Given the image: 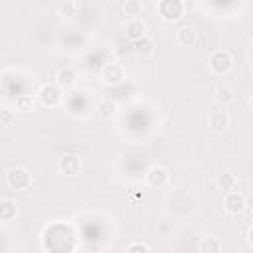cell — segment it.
Returning <instances> with one entry per match:
<instances>
[{
  "instance_id": "obj_11",
  "label": "cell",
  "mask_w": 253,
  "mask_h": 253,
  "mask_svg": "<svg viewBox=\"0 0 253 253\" xmlns=\"http://www.w3.org/2000/svg\"><path fill=\"white\" fill-rule=\"evenodd\" d=\"M213 101H215V105H217L219 109H225V107L233 105L235 93H233V89H231L229 85H219V87L215 89V93H213Z\"/></svg>"
},
{
  "instance_id": "obj_3",
  "label": "cell",
  "mask_w": 253,
  "mask_h": 253,
  "mask_svg": "<svg viewBox=\"0 0 253 253\" xmlns=\"http://www.w3.org/2000/svg\"><path fill=\"white\" fill-rule=\"evenodd\" d=\"M32 182V176H30V170L24 168V166H14L8 170L6 174V184L12 188V190H26Z\"/></svg>"
},
{
  "instance_id": "obj_15",
  "label": "cell",
  "mask_w": 253,
  "mask_h": 253,
  "mask_svg": "<svg viewBox=\"0 0 253 253\" xmlns=\"http://www.w3.org/2000/svg\"><path fill=\"white\" fill-rule=\"evenodd\" d=\"M18 215V204L10 198L0 200V221H12Z\"/></svg>"
},
{
  "instance_id": "obj_20",
  "label": "cell",
  "mask_w": 253,
  "mask_h": 253,
  "mask_svg": "<svg viewBox=\"0 0 253 253\" xmlns=\"http://www.w3.org/2000/svg\"><path fill=\"white\" fill-rule=\"evenodd\" d=\"M55 8H57V12H59L61 16H67V18H69V16H75V14H77L79 4L73 2V0H65V2H57Z\"/></svg>"
},
{
  "instance_id": "obj_4",
  "label": "cell",
  "mask_w": 253,
  "mask_h": 253,
  "mask_svg": "<svg viewBox=\"0 0 253 253\" xmlns=\"http://www.w3.org/2000/svg\"><path fill=\"white\" fill-rule=\"evenodd\" d=\"M184 8L186 6H184L182 0H162V2H158V14L166 22H174V20L182 18Z\"/></svg>"
},
{
  "instance_id": "obj_6",
  "label": "cell",
  "mask_w": 253,
  "mask_h": 253,
  "mask_svg": "<svg viewBox=\"0 0 253 253\" xmlns=\"http://www.w3.org/2000/svg\"><path fill=\"white\" fill-rule=\"evenodd\" d=\"M146 32H148V26H146V22H144L142 18H130V20H126L125 34H126V38H128L132 43L138 42V40H142V38L146 36Z\"/></svg>"
},
{
  "instance_id": "obj_16",
  "label": "cell",
  "mask_w": 253,
  "mask_h": 253,
  "mask_svg": "<svg viewBox=\"0 0 253 253\" xmlns=\"http://www.w3.org/2000/svg\"><path fill=\"white\" fill-rule=\"evenodd\" d=\"M221 241L217 235H204L200 239V253H219Z\"/></svg>"
},
{
  "instance_id": "obj_2",
  "label": "cell",
  "mask_w": 253,
  "mask_h": 253,
  "mask_svg": "<svg viewBox=\"0 0 253 253\" xmlns=\"http://www.w3.org/2000/svg\"><path fill=\"white\" fill-rule=\"evenodd\" d=\"M126 77V71H125V65L119 63V61H111V63H105V67L101 69V79L105 85H121Z\"/></svg>"
},
{
  "instance_id": "obj_12",
  "label": "cell",
  "mask_w": 253,
  "mask_h": 253,
  "mask_svg": "<svg viewBox=\"0 0 253 253\" xmlns=\"http://www.w3.org/2000/svg\"><path fill=\"white\" fill-rule=\"evenodd\" d=\"M59 170L65 176H77L79 170H81V160L73 154H65V156L59 158Z\"/></svg>"
},
{
  "instance_id": "obj_23",
  "label": "cell",
  "mask_w": 253,
  "mask_h": 253,
  "mask_svg": "<svg viewBox=\"0 0 253 253\" xmlns=\"http://www.w3.org/2000/svg\"><path fill=\"white\" fill-rule=\"evenodd\" d=\"M251 233H253V227L251 225H247V229H245V243L251 247V243H253V239H251Z\"/></svg>"
},
{
  "instance_id": "obj_22",
  "label": "cell",
  "mask_w": 253,
  "mask_h": 253,
  "mask_svg": "<svg viewBox=\"0 0 253 253\" xmlns=\"http://www.w3.org/2000/svg\"><path fill=\"white\" fill-rule=\"evenodd\" d=\"M10 121H12V113H10V111H6V109H4V111H0V123L8 125Z\"/></svg>"
},
{
  "instance_id": "obj_18",
  "label": "cell",
  "mask_w": 253,
  "mask_h": 253,
  "mask_svg": "<svg viewBox=\"0 0 253 253\" xmlns=\"http://www.w3.org/2000/svg\"><path fill=\"white\" fill-rule=\"evenodd\" d=\"M235 176L231 174V172H221V174H217V178H215V188L217 190H221V192H231L233 188H235Z\"/></svg>"
},
{
  "instance_id": "obj_14",
  "label": "cell",
  "mask_w": 253,
  "mask_h": 253,
  "mask_svg": "<svg viewBox=\"0 0 253 253\" xmlns=\"http://www.w3.org/2000/svg\"><path fill=\"white\" fill-rule=\"evenodd\" d=\"M97 111H99V117L101 119L111 121V119H115L119 115V105L115 101H111V99H103V101H99Z\"/></svg>"
},
{
  "instance_id": "obj_13",
  "label": "cell",
  "mask_w": 253,
  "mask_h": 253,
  "mask_svg": "<svg viewBox=\"0 0 253 253\" xmlns=\"http://www.w3.org/2000/svg\"><path fill=\"white\" fill-rule=\"evenodd\" d=\"M75 79H77V73L73 67H61L57 73H55V85L57 87H73L75 85Z\"/></svg>"
},
{
  "instance_id": "obj_21",
  "label": "cell",
  "mask_w": 253,
  "mask_h": 253,
  "mask_svg": "<svg viewBox=\"0 0 253 253\" xmlns=\"http://www.w3.org/2000/svg\"><path fill=\"white\" fill-rule=\"evenodd\" d=\"M34 109V99H32V95H20L18 99H16V111H20V113H30Z\"/></svg>"
},
{
  "instance_id": "obj_9",
  "label": "cell",
  "mask_w": 253,
  "mask_h": 253,
  "mask_svg": "<svg viewBox=\"0 0 253 253\" xmlns=\"http://www.w3.org/2000/svg\"><path fill=\"white\" fill-rule=\"evenodd\" d=\"M38 99H40V103L43 107L53 109V107H57L61 103V93H59V89L55 85H43L40 89V93H38Z\"/></svg>"
},
{
  "instance_id": "obj_5",
  "label": "cell",
  "mask_w": 253,
  "mask_h": 253,
  "mask_svg": "<svg viewBox=\"0 0 253 253\" xmlns=\"http://www.w3.org/2000/svg\"><path fill=\"white\" fill-rule=\"evenodd\" d=\"M223 208H225V211H227V213L239 215L241 211H245V210H247V198H245V194L235 192V190L227 192V194H225V198H223Z\"/></svg>"
},
{
  "instance_id": "obj_17",
  "label": "cell",
  "mask_w": 253,
  "mask_h": 253,
  "mask_svg": "<svg viewBox=\"0 0 253 253\" xmlns=\"http://www.w3.org/2000/svg\"><path fill=\"white\" fill-rule=\"evenodd\" d=\"M134 51H136L138 57H150L154 53V42H152V38L144 36L142 40L134 42Z\"/></svg>"
},
{
  "instance_id": "obj_1",
  "label": "cell",
  "mask_w": 253,
  "mask_h": 253,
  "mask_svg": "<svg viewBox=\"0 0 253 253\" xmlns=\"http://www.w3.org/2000/svg\"><path fill=\"white\" fill-rule=\"evenodd\" d=\"M208 67L213 75H225L233 67V55L227 49H213L208 57Z\"/></svg>"
},
{
  "instance_id": "obj_10",
  "label": "cell",
  "mask_w": 253,
  "mask_h": 253,
  "mask_svg": "<svg viewBox=\"0 0 253 253\" xmlns=\"http://www.w3.org/2000/svg\"><path fill=\"white\" fill-rule=\"evenodd\" d=\"M176 42H178L182 47L194 45V43L198 42V30H196L194 26H190V24L180 26V28L176 30Z\"/></svg>"
},
{
  "instance_id": "obj_8",
  "label": "cell",
  "mask_w": 253,
  "mask_h": 253,
  "mask_svg": "<svg viewBox=\"0 0 253 253\" xmlns=\"http://www.w3.org/2000/svg\"><path fill=\"white\" fill-rule=\"evenodd\" d=\"M144 182L150 188H164L168 184V170L164 166H152L146 170Z\"/></svg>"
},
{
  "instance_id": "obj_7",
  "label": "cell",
  "mask_w": 253,
  "mask_h": 253,
  "mask_svg": "<svg viewBox=\"0 0 253 253\" xmlns=\"http://www.w3.org/2000/svg\"><path fill=\"white\" fill-rule=\"evenodd\" d=\"M229 126V115L225 109H215L208 115V128L213 132H223Z\"/></svg>"
},
{
  "instance_id": "obj_19",
  "label": "cell",
  "mask_w": 253,
  "mask_h": 253,
  "mask_svg": "<svg viewBox=\"0 0 253 253\" xmlns=\"http://www.w3.org/2000/svg\"><path fill=\"white\" fill-rule=\"evenodd\" d=\"M123 12L128 16V20L130 18H140L142 12H144V4L140 0H126L123 4Z\"/></svg>"
}]
</instances>
